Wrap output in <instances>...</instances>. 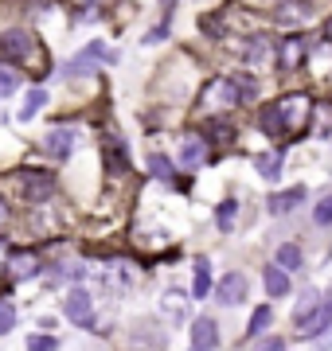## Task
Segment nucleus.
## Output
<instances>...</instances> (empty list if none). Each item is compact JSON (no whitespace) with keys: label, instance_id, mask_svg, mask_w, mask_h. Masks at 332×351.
Returning <instances> with one entry per match:
<instances>
[{"label":"nucleus","instance_id":"3","mask_svg":"<svg viewBox=\"0 0 332 351\" xmlns=\"http://www.w3.org/2000/svg\"><path fill=\"white\" fill-rule=\"evenodd\" d=\"M117 55L110 47H106L102 39H94V43H86V47L78 51L75 59H71V66H67V75H90V71H98L102 63H114Z\"/></svg>","mask_w":332,"mask_h":351},{"label":"nucleus","instance_id":"8","mask_svg":"<svg viewBox=\"0 0 332 351\" xmlns=\"http://www.w3.org/2000/svg\"><path fill=\"white\" fill-rule=\"evenodd\" d=\"M71 149H75V129H71V125L47 129V137H43V152H47V156L67 160V156H71Z\"/></svg>","mask_w":332,"mask_h":351},{"label":"nucleus","instance_id":"22","mask_svg":"<svg viewBox=\"0 0 332 351\" xmlns=\"http://www.w3.org/2000/svg\"><path fill=\"white\" fill-rule=\"evenodd\" d=\"M317 308H320V304H317V293H313V289H309V293H301V301H297V308H294V324L309 320Z\"/></svg>","mask_w":332,"mask_h":351},{"label":"nucleus","instance_id":"9","mask_svg":"<svg viewBox=\"0 0 332 351\" xmlns=\"http://www.w3.org/2000/svg\"><path fill=\"white\" fill-rule=\"evenodd\" d=\"M207 141L200 137V133H192V137H184L180 141V152H176V164L180 168H200V164L207 160Z\"/></svg>","mask_w":332,"mask_h":351},{"label":"nucleus","instance_id":"30","mask_svg":"<svg viewBox=\"0 0 332 351\" xmlns=\"http://www.w3.org/2000/svg\"><path fill=\"white\" fill-rule=\"evenodd\" d=\"M258 351H285V343H281V339H274V336H270V339H266V343H262V348H258Z\"/></svg>","mask_w":332,"mask_h":351},{"label":"nucleus","instance_id":"21","mask_svg":"<svg viewBox=\"0 0 332 351\" xmlns=\"http://www.w3.org/2000/svg\"><path fill=\"white\" fill-rule=\"evenodd\" d=\"M215 219H219V230H223V234H227V230H235V219H239V203H235V199L219 203Z\"/></svg>","mask_w":332,"mask_h":351},{"label":"nucleus","instance_id":"34","mask_svg":"<svg viewBox=\"0 0 332 351\" xmlns=\"http://www.w3.org/2000/svg\"><path fill=\"white\" fill-rule=\"evenodd\" d=\"M329 301H332V293H329Z\"/></svg>","mask_w":332,"mask_h":351},{"label":"nucleus","instance_id":"10","mask_svg":"<svg viewBox=\"0 0 332 351\" xmlns=\"http://www.w3.org/2000/svg\"><path fill=\"white\" fill-rule=\"evenodd\" d=\"M305 195L309 191L301 188V184H297V188H285V191H274V195L266 199V211L270 215H289V211H297V207L305 203Z\"/></svg>","mask_w":332,"mask_h":351},{"label":"nucleus","instance_id":"7","mask_svg":"<svg viewBox=\"0 0 332 351\" xmlns=\"http://www.w3.org/2000/svg\"><path fill=\"white\" fill-rule=\"evenodd\" d=\"M39 269H43V258H39L36 250H16L12 258H8V277H12V281H32Z\"/></svg>","mask_w":332,"mask_h":351},{"label":"nucleus","instance_id":"13","mask_svg":"<svg viewBox=\"0 0 332 351\" xmlns=\"http://www.w3.org/2000/svg\"><path fill=\"white\" fill-rule=\"evenodd\" d=\"M215 297H219V304H243L246 301V277L243 274H227L215 285Z\"/></svg>","mask_w":332,"mask_h":351},{"label":"nucleus","instance_id":"4","mask_svg":"<svg viewBox=\"0 0 332 351\" xmlns=\"http://www.w3.org/2000/svg\"><path fill=\"white\" fill-rule=\"evenodd\" d=\"M16 184L24 191V199H32V203L51 199V191H55V180L47 172H36V168H20L16 172Z\"/></svg>","mask_w":332,"mask_h":351},{"label":"nucleus","instance_id":"33","mask_svg":"<svg viewBox=\"0 0 332 351\" xmlns=\"http://www.w3.org/2000/svg\"><path fill=\"white\" fill-rule=\"evenodd\" d=\"M165 4H172V0H165Z\"/></svg>","mask_w":332,"mask_h":351},{"label":"nucleus","instance_id":"6","mask_svg":"<svg viewBox=\"0 0 332 351\" xmlns=\"http://www.w3.org/2000/svg\"><path fill=\"white\" fill-rule=\"evenodd\" d=\"M67 320H71V324H82V328L94 324V304H90L86 289H71V293H67Z\"/></svg>","mask_w":332,"mask_h":351},{"label":"nucleus","instance_id":"31","mask_svg":"<svg viewBox=\"0 0 332 351\" xmlns=\"http://www.w3.org/2000/svg\"><path fill=\"white\" fill-rule=\"evenodd\" d=\"M8 219H12V211H8V203H4V199H0V226H4V223H8Z\"/></svg>","mask_w":332,"mask_h":351},{"label":"nucleus","instance_id":"23","mask_svg":"<svg viewBox=\"0 0 332 351\" xmlns=\"http://www.w3.org/2000/svg\"><path fill=\"white\" fill-rule=\"evenodd\" d=\"M270 324H274V308H270V304H262V308H254V316H250L246 332H250V336H258V332H266Z\"/></svg>","mask_w":332,"mask_h":351},{"label":"nucleus","instance_id":"2","mask_svg":"<svg viewBox=\"0 0 332 351\" xmlns=\"http://www.w3.org/2000/svg\"><path fill=\"white\" fill-rule=\"evenodd\" d=\"M239 78H211L204 86V98H200V110H235L243 94H239Z\"/></svg>","mask_w":332,"mask_h":351},{"label":"nucleus","instance_id":"25","mask_svg":"<svg viewBox=\"0 0 332 351\" xmlns=\"http://www.w3.org/2000/svg\"><path fill=\"white\" fill-rule=\"evenodd\" d=\"M165 308H168V316H172V324L184 320V297H180V293H165Z\"/></svg>","mask_w":332,"mask_h":351},{"label":"nucleus","instance_id":"17","mask_svg":"<svg viewBox=\"0 0 332 351\" xmlns=\"http://www.w3.org/2000/svg\"><path fill=\"white\" fill-rule=\"evenodd\" d=\"M192 293L204 301L207 293H215V285H211V262L207 258H195V285H192Z\"/></svg>","mask_w":332,"mask_h":351},{"label":"nucleus","instance_id":"12","mask_svg":"<svg viewBox=\"0 0 332 351\" xmlns=\"http://www.w3.org/2000/svg\"><path fill=\"white\" fill-rule=\"evenodd\" d=\"M192 348L195 351H215L219 348V324L211 316H200L192 324Z\"/></svg>","mask_w":332,"mask_h":351},{"label":"nucleus","instance_id":"28","mask_svg":"<svg viewBox=\"0 0 332 351\" xmlns=\"http://www.w3.org/2000/svg\"><path fill=\"white\" fill-rule=\"evenodd\" d=\"M313 219H317L320 226H332V195H324V199L317 203V211H313Z\"/></svg>","mask_w":332,"mask_h":351},{"label":"nucleus","instance_id":"16","mask_svg":"<svg viewBox=\"0 0 332 351\" xmlns=\"http://www.w3.org/2000/svg\"><path fill=\"white\" fill-rule=\"evenodd\" d=\"M43 106H47V90H43V86H32V90L24 94V106H20V121H32V117L43 110Z\"/></svg>","mask_w":332,"mask_h":351},{"label":"nucleus","instance_id":"20","mask_svg":"<svg viewBox=\"0 0 332 351\" xmlns=\"http://www.w3.org/2000/svg\"><path fill=\"white\" fill-rule=\"evenodd\" d=\"M254 168L262 176H266V180H278V172H281V156L278 152H262V156H254Z\"/></svg>","mask_w":332,"mask_h":351},{"label":"nucleus","instance_id":"27","mask_svg":"<svg viewBox=\"0 0 332 351\" xmlns=\"http://www.w3.org/2000/svg\"><path fill=\"white\" fill-rule=\"evenodd\" d=\"M59 348V339L55 336H43V332H36V336L27 339V351H55Z\"/></svg>","mask_w":332,"mask_h":351},{"label":"nucleus","instance_id":"14","mask_svg":"<svg viewBox=\"0 0 332 351\" xmlns=\"http://www.w3.org/2000/svg\"><path fill=\"white\" fill-rule=\"evenodd\" d=\"M294 328L301 332V336H324V332L332 328V301H324L309 320H301V324H294Z\"/></svg>","mask_w":332,"mask_h":351},{"label":"nucleus","instance_id":"32","mask_svg":"<svg viewBox=\"0 0 332 351\" xmlns=\"http://www.w3.org/2000/svg\"><path fill=\"white\" fill-rule=\"evenodd\" d=\"M329 39H332V16H329Z\"/></svg>","mask_w":332,"mask_h":351},{"label":"nucleus","instance_id":"24","mask_svg":"<svg viewBox=\"0 0 332 351\" xmlns=\"http://www.w3.org/2000/svg\"><path fill=\"white\" fill-rule=\"evenodd\" d=\"M278 265H281V269H297V265H301V250H297L294 242L278 246Z\"/></svg>","mask_w":332,"mask_h":351},{"label":"nucleus","instance_id":"29","mask_svg":"<svg viewBox=\"0 0 332 351\" xmlns=\"http://www.w3.org/2000/svg\"><path fill=\"white\" fill-rule=\"evenodd\" d=\"M149 164H153V172L161 176V180H172V164H168L165 156H153V160H149Z\"/></svg>","mask_w":332,"mask_h":351},{"label":"nucleus","instance_id":"19","mask_svg":"<svg viewBox=\"0 0 332 351\" xmlns=\"http://www.w3.org/2000/svg\"><path fill=\"white\" fill-rule=\"evenodd\" d=\"M20 71L16 66H8V63H0V98H12L16 90H20Z\"/></svg>","mask_w":332,"mask_h":351},{"label":"nucleus","instance_id":"26","mask_svg":"<svg viewBox=\"0 0 332 351\" xmlns=\"http://www.w3.org/2000/svg\"><path fill=\"white\" fill-rule=\"evenodd\" d=\"M16 320H20V313H16L8 301H0V336H4V332H12Z\"/></svg>","mask_w":332,"mask_h":351},{"label":"nucleus","instance_id":"5","mask_svg":"<svg viewBox=\"0 0 332 351\" xmlns=\"http://www.w3.org/2000/svg\"><path fill=\"white\" fill-rule=\"evenodd\" d=\"M0 51H4V59L27 63V59L36 55V39H32V32H24V27H12V32L0 36Z\"/></svg>","mask_w":332,"mask_h":351},{"label":"nucleus","instance_id":"18","mask_svg":"<svg viewBox=\"0 0 332 351\" xmlns=\"http://www.w3.org/2000/svg\"><path fill=\"white\" fill-rule=\"evenodd\" d=\"M266 59H274V47H270V39H266V36H254L250 43H246V63L262 66Z\"/></svg>","mask_w":332,"mask_h":351},{"label":"nucleus","instance_id":"1","mask_svg":"<svg viewBox=\"0 0 332 351\" xmlns=\"http://www.w3.org/2000/svg\"><path fill=\"white\" fill-rule=\"evenodd\" d=\"M309 113H313V98L309 94H285V98L270 101L266 110H262V129L266 133L301 129V125H309Z\"/></svg>","mask_w":332,"mask_h":351},{"label":"nucleus","instance_id":"11","mask_svg":"<svg viewBox=\"0 0 332 351\" xmlns=\"http://www.w3.org/2000/svg\"><path fill=\"white\" fill-rule=\"evenodd\" d=\"M301 63H305V36H301V32H294V36L281 39V47H278V66L294 71V66H301Z\"/></svg>","mask_w":332,"mask_h":351},{"label":"nucleus","instance_id":"15","mask_svg":"<svg viewBox=\"0 0 332 351\" xmlns=\"http://www.w3.org/2000/svg\"><path fill=\"white\" fill-rule=\"evenodd\" d=\"M262 285H266L270 297H285V293H289V269H281V265H266Z\"/></svg>","mask_w":332,"mask_h":351}]
</instances>
